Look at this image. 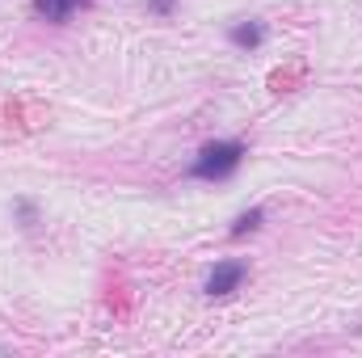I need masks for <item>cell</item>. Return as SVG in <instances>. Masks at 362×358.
<instances>
[{
    "instance_id": "1",
    "label": "cell",
    "mask_w": 362,
    "mask_h": 358,
    "mask_svg": "<svg viewBox=\"0 0 362 358\" xmlns=\"http://www.w3.org/2000/svg\"><path fill=\"white\" fill-rule=\"evenodd\" d=\"M240 161H245V144H236V139H215V144H206V148L198 152L194 178L198 181H219V178H228V173H236Z\"/></svg>"
},
{
    "instance_id": "3",
    "label": "cell",
    "mask_w": 362,
    "mask_h": 358,
    "mask_svg": "<svg viewBox=\"0 0 362 358\" xmlns=\"http://www.w3.org/2000/svg\"><path fill=\"white\" fill-rule=\"evenodd\" d=\"M81 4H89V0H34V13H42L47 21H68Z\"/></svg>"
},
{
    "instance_id": "4",
    "label": "cell",
    "mask_w": 362,
    "mask_h": 358,
    "mask_svg": "<svg viewBox=\"0 0 362 358\" xmlns=\"http://www.w3.org/2000/svg\"><path fill=\"white\" fill-rule=\"evenodd\" d=\"M262 38H266V30H262L257 21H249V25H236V30H232V42H236V47H262Z\"/></svg>"
},
{
    "instance_id": "5",
    "label": "cell",
    "mask_w": 362,
    "mask_h": 358,
    "mask_svg": "<svg viewBox=\"0 0 362 358\" xmlns=\"http://www.w3.org/2000/svg\"><path fill=\"white\" fill-rule=\"evenodd\" d=\"M262 219H266V215H262V207H253V211H245V215H240V219L232 224V236H245V232H257V228H262Z\"/></svg>"
},
{
    "instance_id": "6",
    "label": "cell",
    "mask_w": 362,
    "mask_h": 358,
    "mask_svg": "<svg viewBox=\"0 0 362 358\" xmlns=\"http://www.w3.org/2000/svg\"><path fill=\"white\" fill-rule=\"evenodd\" d=\"M152 8H156V13H169V8H173V0H152Z\"/></svg>"
},
{
    "instance_id": "2",
    "label": "cell",
    "mask_w": 362,
    "mask_h": 358,
    "mask_svg": "<svg viewBox=\"0 0 362 358\" xmlns=\"http://www.w3.org/2000/svg\"><path fill=\"white\" fill-rule=\"evenodd\" d=\"M240 278H245V266H240V262H219V266L211 270V278H206V295H211V299L232 295V291L240 287Z\"/></svg>"
}]
</instances>
